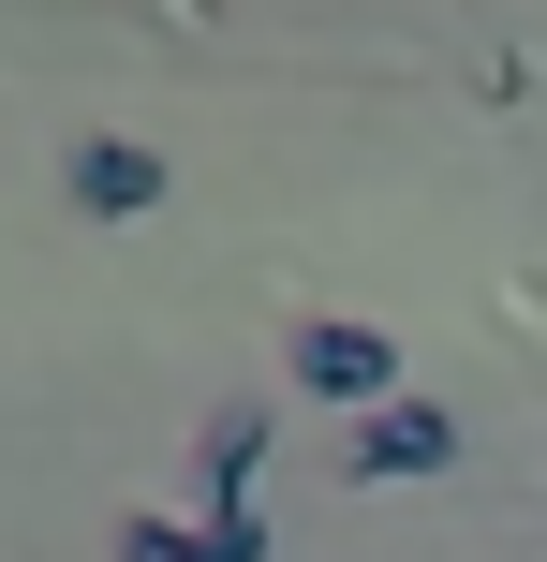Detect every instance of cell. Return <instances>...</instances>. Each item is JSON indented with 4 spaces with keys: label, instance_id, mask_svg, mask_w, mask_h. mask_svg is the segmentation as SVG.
<instances>
[{
    "label": "cell",
    "instance_id": "cell-2",
    "mask_svg": "<svg viewBox=\"0 0 547 562\" xmlns=\"http://www.w3.org/2000/svg\"><path fill=\"white\" fill-rule=\"evenodd\" d=\"M296 385L311 400H341V415H371V400H400V340L385 326H355V311H326V326H296Z\"/></svg>",
    "mask_w": 547,
    "mask_h": 562
},
{
    "label": "cell",
    "instance_id": "cell-4",
    "mask_svg": "<svg viewBox=\"0 0 547 562\" xmlns=\"http://www.w3.org/2000/svg\"><path fill=\"white\" fill-rule=\"evenodd\" d=\"M75 207H89V223H148V207H163V148L89 134V148H75Z\"/></svg>",
    "mask_w": 547,
    "mask_h": 562
},
{
    "label": "cell",
    "instance_id": "cell-3",
    "mask_svg": "<svg viewBox=\"0 0 547 562\" xmlns=\"http://www.w3.org/2000/svg\"><path fill=\"white\" fill-rule=\"evenodd\" d=\"M282 533H266V504L252 518H118V562H266Z\"/></svg>",
    "mask_w": 547,
    "mask_h": 562
},
{
    "label": "cell",
    "instance_id": "cell-1",
    "mask_svg": "<svg viewBox=\"0 0 547 562\" xmlns=\"http://www.w3.org/2000/svg\"><path fill=\"white\" fill-rule=\"evenodd\" d=\"M444 459H459V415H444V400H371V415L341 429V474L355 488H400V474H444Z\"/></svg>",
    "mask_w": 547,
    "mask_h": 562
},
{
    "label": "cell",
    "instance_id": "cell-5",
    "mask_svg": "<svg viewBox=\"0 0 547 562\" xmlns=\"http://www.w3.org/2000/svg\"><path fill=\"white\" fill-rule=\"evenodd\" d=\"M252 474H266V400H223L207 415V518H252Z\"/></svg>",
    "mask_w": 547,
    "mask_h": 562
}]
</instances>
